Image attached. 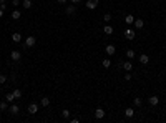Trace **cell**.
<instances>
[{"label":"cell","instance_id":"cell-1","mask_svg":"<svg viewBox=\"0 0 166 123\" xmlns=\"http://www.w3.org/2000/svg\"><path fill=\"white\" fill-rule=\"evenodd\" d=\"M35 43H37V38H35L33 35H28V37L25 38V47H27V48H32V47H35Z\"/></svg>","mask_w":166,"mask_h":123},{"label":"cell","instance_id":"cell-2","mask_svg":"<svg viewBox=\"0 0 166 123\" xmlns=\"http://www.w3.org/2000/svg\"><path fill=\"white\" fill-rule=\"evenodd\" d=\"M134 37H136V32H134L133 28H126V30H125V38H126V40H133Z\"/></svg>","mask_w":166,"mask_h":123},{"label":"cell","instance_id":"cell-3","mask_svg":"<svg viewBox=\"0 0 166 123\" xmlns=\"http://www.w3.org/2000/svg\"><path fill=\"white\" fill-rule=\"evenodd\" d=\"M105 52L108 53V57H113L115 53H116V47H115V45H106V47H105Z\"/></svg>","mask_w":166,"mask_h":123},{"label":"cell","instance_id":"cell-4","mask_svg":"<svg viewBox=\"0 0 166 123\" xmlns=\"http://www.w3.org/2000/svg\"><path fill=\"white\" fill-rule=\"evenodd\" d=\"M10 58H12V60H13V62H19V60H20V58H22V53L19 52V50H13V52L10 53Z\"/></svg>","mask_w":166,"mask_h":123},{"label":"cell","instance_id":"cell-5","mask_svg":"<svg viewBox=\"0 0 166 123\" xmlns=\"http://www.w3.org/2000/svg\"><path fill=\"white\" fill-rule=\"evenodd\" d=\"M133 25H134V28H136V30H141L143 27H145V22H143L141 19H134V22H133Z\"/></svg>","mask_w":166,"mask_h":123},{"label":"cell","instance_id":"cell-6","mask_svg":"<svg viewBox=\"0 0 166 123\" xmlns=\"http://www.w3.org/2000/svg\"><path fill=\"white\" fill-rule=\"evenodd\" d=\"M65 12H66V15H75V13H77V7H75V3H73V5H68L65 8Z\"/></svg>","mask_w":166,"mask_h":123},{"label":"cell","instance_id":"cell-7","mask_svg":"<svg viewBox=\"0 0 166 123\" xmlns=\"http://www.w3.org/2000/svg\"><path fill=\"white\" fill-rule=\"evenodd\" d=\"M37 112H38V105L37 103H30L28 105V113H30V115H35Z\"/></svg>","mask_w":166,"mask_h":123},{"label":"cell","instance_id":"cell-8","mask_svg":"<svg viewBox=\"0 0 166 123\" xmlns=\"http://www.w3.org/2000/svg\"><path fill=\"white\" fill-rule=\"evenodd\" d=\"M96 7H98V2H95V0H88V2H87V8H88V10H95Z\"/></svg>","mask_w":166,"mask_h":123},{"label":"cell","instance_id":"cell-9","mask_svg":"<svg viewBox=\"0 0 166 123\" xmlns=\"http://www.w3.org/2000/svg\"><path fill=\"white\" fill-rule=\"evenodd\" d=\"M138 60H140V62L143 63V65H146V63H150V57H148L146 53H141V55L138 57Z\"/></svg>","mask_w":166,"mask_h":123},{"label":"cell","instance_id":"cell-10","mask_svg":"<svg viewBox=\"0 0 166 123\" xmlns=\"http://www.w3.org/2000/svg\"><path fill=\"white\" fill-rule=\"evenodd\" d=\"M148 102H150L151 107H156V105L159 103V98L156 97V95H153V97H150V98H148Z\"/></svg>","mask_w":166,"mask_h":123},{"label":"cell","instance_id":"cell-11","mask_svg":"<svg viewBox=\"0 0 166 123\" xmlns=\"http://www.w3.org/2000/svg\"><path fill=\"white\" fill-rule=\"evenodd\" d=\"M95 116H96V120H101V118H105V110H103V108H96Z\"/></svg>","mask_w":166,"mask_h":123},{"label":"cell","instance_id":"cell-12","mask_svg":"<svg viewBox=\"0 0 166 123\" xmlns=\"http://www.w3.org/2000/svg\"><path fill=\"white\" fill-rule=\"evenodd\" d=\"M8 110H10L12 115H19L20 108H19V105H10V107H8Z\"/></svg>","mask_w":166,"mask_h":123},{"label":"cell","instance_id":"cell-13","mask_svg":"<svg viewBox=\"0 0 166 123\" xmlns=\"http://www.w3.org/2000/svg\"><path fill=\"white\" fill-rule=\"evenodd\" d=\"M10 17H12V19H13V20H19V19H20V17H22V12L19 10V8H15V10H13V12H12V15H10Z\"/></svg>","mask_w":166,"mask_h":123},{"label":"cell","instance_id":"cell-14","mask_svg":"<svg viewBox=\"0 0 166 123\" xmlns=\"http://www.w3.org/2000/svg\"><path fill=\"white\" fill-rule=\"evenodd\" d=\"M121 67H123V70H126V72H131V68H133L131 62H121Z\"/></svg>","mask_w":166,"mask_h":123},{"label":"cell","instance_id":"cell-15","mask_svg":"<svg viewBox=\"0 0 166 123\" xmlns=\"http://www.w3.org/2000/svg\"><path fill=\"white\" fill-rule=\"evenodd\" d=\"M32 0H23V2H22V7L23 8H27V10H30V8H32Z\"/></svg>","mask_w":166,"mask_h":123},{"label":"cell","instance_id":"cell-16","mask_svg":"<svg viewBox=\"0 0 166 123\" xmlns=\"http://www.w3.org/2000/svg\"><path fill=\"white\" fill-rule=\"evenodd\" d=\"M40 105H42V107H50V98H48V97H43L42 100H40Z\"/></svg>","mask_w":166,"mask_h":123},{"label":"cell","instance_id":"cell-17","mask_svg":"<svg viewBox=\"0 0 166 123\" xmlns=\"http://www.w3.org/2000/svg\"><path fill=\"white\" fill-rule=\"evenodd\" d=\"M101 65H103V68H110L111 67V58H103Z\"/></svg>","mask_w":166,"mask_h":123},{"label":"cell","instance_id":"cell-18","mask_svg":"<svg viewBox=\"0 0 166 123\" xmlns=\"http://www.w3.org/2000/svg\"><path fill=\"white\" fill-rule=\"evenodd\" d=\"M125 115H126V118H133L134 116V110L133 108H126V110H125Z\"/></svg>","mask_w":166,"mask_h":123},{"label":"cell","instance_id":"cell-19","mask_svg":"<svg viewBox=\"0 0 166 123\" xmlns=\"http://www.w3.org/2000/svg\"><path fill=\"white\" fill-rule=\"evenodd\" d=\"M12 40H13L15 43H20V42H22V35H20V33H13V35H12Z\"/></svg>","mask_w":166,"mask_h":123},{"label":"cell","instance_id":"cell-20","mask_svg":"<svg viewBox=\"0 0 166 123\" xmlns=\"http://www.w3.org/2000/svg\"><path fill=\"white\" fill-rule=\"evenodd\" d=\"M103 32H105L106 35H111V33H113V27H111V25H105V28H103Z\"/></svg>","mask_w":166,"mask_h":123},{"label":"cell","instance_id":"cell-21","mask_svg":"<svg viewBox=\"0 0 166 123\" xmlns=\"http://www.w3.org/2000/svg\"><path fill=\"white\" fill-rule=\"evenodd\" d=\"M125 22H126L128 25H133V22H134V17H133V15H126V17H125Z\"/></svg>","mask_w":166,"mask_h":123},{"label":"cell","instance_id":"cell-22","mask_svg":"<svg viewBox=\"0 0 166 123\" xmlns=\"http://www.w3.org/2000/svg\"><path fill=\"white\" fill-rule=\"evenodd\" d=\"M0 110H2V112L8 110V102H7V100H5V102H0Z\"/></svg>","mask_w":166,"mask_h":123},{"label":"cell","instance_id":"cell-23","mask_svg":"<svg viewBox=\"0 0 166 123\" xmlns=\"http://www.w3.org/2000/svg\"><path fill=\"white\" fill-rule=\"evenodd\" d=\"M141 103H143V100L141 98H133V105H134V107H141Z\"/></svg>","mask_w":166,"mask_h":123},{"label":"cell","instance_id":"cell-24","mask_svg":"<svg viewBox=\"0 0 166 123\" xmlns=\"http://www.w3.org/2000/svg\"><path fill=\"white\" fill-rule=\"evenodd\" d=\"M62 116H63L65 120H68V118H70V110H66V108H65V110H62Z\"/></svg>","mask_w":166,"mask_h":123},{"label":"cell","instance_id":"cell-25","mask_svg":"<svg viewBox=\"0 0 166 123\" xmlns=\"http://www.w3.org/2000/svg\"><path fill=\"white\" fill-rule=\"evenodd\" d=\"M5 100H7L8 103H12L13 100H15V97H13V93H7V95H5Z\"/></svg>","mask_w":166,"mask_h":123},{"label":"cell","instance_id":"cell-26","mask_svg":"<svg viewBox=\"0 0 166 123\" xmlns=\"http://www.w3.org/2000/svg\"><path fill=\"white\" fill-rule=\"evenodd\" d=\"M12 93H13V97H15V98H20L22 97V90H19V88H15Z\"/></svg>","mask_w":166,"mask_h":123},{"label":"cell","instance_id":"cell-27","mask_svg":"<svg viewBox=\"0 0 166 123\" xmlns=\"http://www.w3.org/2000/svg\"><path fill=\"white\" fill-rule=\"evenodd\" d=\"M126 58H134V52H133L131 48L126 50Z\"/></svg>","mask_w":166,"mask_h":123},{"label":"cell","instance_id":"cell-28","mask_svg":"<svg viewBox=\"0 0 166 123\" xmlns=\"http://www.w3.org/2000/svg\"><path fill=\"white\" fill-rule=\"evenodd\" d=\"M103 20H105L106 24H110V20H111V15H110V13H105V15H103Z\"/></svg>","mask_w":166,"mask_h":123},{"label":"cell","instance_id":"cell-29","mask_svg":"<svg viewBox=\"0 0 166 123\" xmlns=\"http://www.w3.org/2000/svg\"><path fill=\"white\" fill-rule=\"evenodd\" d=\"M5 81H7V75H3V73H0V83H5Z\"/></svg>","mask_w":166,"mask_h":123},{"label":"cell","instance_id":"cell-30","mask_svg":"<svg viewBox=\"0 0 166 123\" xmlns=\"http://www.w3.org/2000/svg\"><path fill=\"white\" fill-rule=\"evenodd\" d=\"M5 3H7V0H0V8H3V10H5V8H7Z\"/></svg>","mask_w":166,"mask_h":123},{"label":"cell","instance_id":"cell-31","mask_svg":"<svg viewBox=\"0 0 166 123\" xmlns=\"http://www.w3.org/2000/svg\"><path fill=\"white\" fill-rule=\"evenodd\" d=\"M131 78H133V75H131V73H125V80H126V81H130Z\"/></svg>","mask_w":166,"mask_h":123},{"label":"cell","instance_id":"cell-32","mask_svg":"<svg viewBox=\"0 0 166 123\" xmlns=\"http://www.w3.org/2000/svg\"><path fill=\"white\" fill-rule=\"evenodd\" d=\"M12 5H15V8H17L19 5H22V3H20V0H12Z\"/></svg>","mask_w":166,"mask_h":123},{"label":"cell","instance_id":"cell-33","mask_svg":"<svg viewBox=\"0 0 166 123\" xmlns=\"http://www.w3.org/2000/svg\"><path fill=\"white\" fill-rule=\"evenodd\" d=\"M10 80H12V81H15V80H17V73H15V72H12V75H10Z\"/></svg>","mask_w":166,"mask_h":123},{"label":"cell","instance_id":"cell-34","mask_svg":"<svg viewBox=\"0 0 166 123\" xmlns=\"http://www.w3.org/2000/svg\"><path fill=\"white\" fill-rule=\"evenodd\" d=\"M57 2H58V3H62V5H63V3H66V2H68V0H57Z\"/></svg>","mask_w":166,"mask_h":123},{"label":"cell","instance_id":"cell-35","mask_svg":"<svg viewBox=\"0 0 166 123\" xmlns=\"http://www.w3.org/2000/svg\"><path fill=\"white\" fill-rule=\"evenodd\" d=\"M82 2V0H71V3H75V5H77V3H80Z\"/></svg>","mask_w":166,"mask_h":123},{"label":"cell","instance_id":"cell-36","mask_svg":"<svg viewBox=\"0 0 166 123\" xmlns=\"http://www.w3.org/2000/svg\"><path fill=\"white\" fill-rule=\"evenodd\" d=\"M3 12H5V10H3V8H0V19L3 17Z\"/></svg>","mask_w":166,"mask_h":123}]
</instances>
